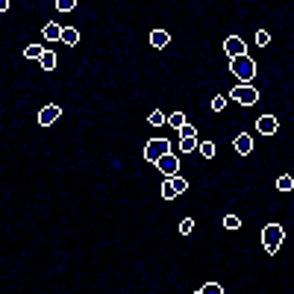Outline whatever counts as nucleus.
<instances>
[{"label":"nucleus","instance_id":"obj_28","mask_svg":"<svg viewBox=\"0 0 294 294\" xmlns=\"http://www.w3.org/2000/svg\"><path fill=\"white\" fill-rule=\"evenodd\" d=\"M9 9V0H0V12H6Z\"/></svg>","mask_w":294,"mask_h":294},{"label":"nucleus","instance_id":"obj_12","mask_svg":"<svg viewBox=\"0 0 294 294\" xmlns=\"http://www.w3.org/2000/svg\"><path fill=\"white\" fill-rule=\"evenodd\" d=\"M59 42H65L68 47H74V44L80 42V32L74 29V27H62V35H59Z\"/></svg>","mask_w":294,"mask_h":294},{"label":"nucleus","instance_id":"obj_26","mask_svg":"<svg viewBox=\"0 0 294 294\" xmlns=\"http://www.w3.org/2000/svg\"><path fill=\"white\" fill-rule=\"evenodd\" d=\"M271 42V32H265V29H256V44H268Z\"/></svg>","mask_w":294,"mask_h":294},{"label":"nucleus","instance_id":"obj_27","mask_svg":"<svg viewBox=\"0 0 294 294\" xmlns=\"http://www.w3.org/2000/svg\"><path fill=\"white\" fill-rule=\"evenodd\" d=\"M191 230H194V220H191V218H186V220L179 224V233H186V235H189Z\"/></svg>","mask_w":294,"mask_h":294},{"label":"nucleus","instance_id":"obj_16","mask_svg":"<svg viewBox=\"0 0 294 294\" xmlns=\"http://www.w3.org/2000/svg\"><path fill=\"white\" fill-rule=\"evenodd\" d=\"M197 294H224V285L220 282H206V285H200Z\"/></svg>","mask_w":294,"mask_h":294},{"label":"nucleus","instance_id":"obj_13","mask_svg":"<svg viewBox=\"0 0 294 294\" xmlns=\"http://www.w3.org/2000/svg\"><path fill=\"white\" fill-rule=\"evenodd\" d=\"M39 62H42L44 71H53V68H56V53H53V50H44V53L39 56Z\"/></svg>","mask_w":294,"mask_h":294},{"label":"nucleus","instance_id":"obj_8","mask_svg":"<svg viewBox=\"0 0 294 294\" xmlns=\"http://www.w3.org/2000/svg\"><path fill=\"white\" fill-rule=\"evenodd\" d=\"M59 115H62V109H59L56 103H50V106H44L42 112H39V124H42V127H50V124H56Z\"/></svg>","mask_w":294,"mask_h":294},{"label":"nucleus","instance_id":"obj_7","mask_svg":"<svg viewBox=\"0 0 294 294\" xmlns=\"http://www.w3.org/2000/svg\"><path fill=\"white\" fill-rule=\"evenodd\" d=\"M256 130H259L262 135H274V132L279 130L277 115H262V118H256Z\"/></svg>","mask_w":294,"mask_h":294},{"label":"nucleus","instance_id":"obj_9","mask_svg":"<svg viewBox=\"0 0 294 294\" xmlns=\"http://www.w3.org/2000/svg\"><path fill=\"white\" fill-rule=\"evenodd\" d=\"M224 50H227V56L233 59V56H241V53H247V47H244V42L238 39V35H230V39L224 42Z\"/></svg>","mask_w":294,"mask_h":294},{"label":"nucleus","instance_id":"obj_11","mask_svg":"<svg viewBox=\"0 0 294 294\" xmlns=\"http://www.w3.org/2000/svg\"><path fill=\"white\" fill-rule=\"evenodd\" d=\"M150 44H153V47H168V44H171V35H168L165 29H153V32H150Z\"/></svg>","mask_w":294,"mask_h":294},{"label":"nucleus","instance_id":"obj_19","mask_svg":"<svg viewBox=\"0 0 294 294\" xmlns=\"http://www.w3.org/2000/svg\"><path fill=\"white\" fill-rule=\"evenodd\" d=\"M165 121H168V124H171V127H174V130H179V127H182V124H186V115H182V112H174V115H168V118H165Z\"/></svg>","mask_w":294,"mask_h":294},{"label":"nucleus","instance_id":"obj_14","mask_svg":"<svg viewBox=\"0 0 294 294\" xmlns=\"http://www.w3.org/2000/svg\"><path fill=\"white\" fill-rule=\"evenodd\" d=\"M42 32H44V39H47V42H59V35H62V27H59V24H47Z\"/></svg>","mask_w":294,"mask_h":294},{"label":"nucleus","instance_id":"obj_4","mask_svg":"<svg viewBox=\"0 0 294 294\" xmlns=\"http://www.w3.org/2000/svg\"><path fill=\"white\" fill-rule=\"evenodd\" d=\"M230 97H233L235 103H241V106H253L256 100H259V91H256L250 83H241V86H235V88L230 91Z\"/></svg>","mask_w":294,"mask_h":294},{"label":"nucleus","instance_id":"obj_5","mask_svg":"<svg viewBox=\"0 0 294 294\" xmlns=\"http://www.w3.org/2000/svg\"><path fill=\"white\" fill-rule=\"evenodd\" d=\"M168 150H171V144H168L165 138H150V141L144 144V159H147V162H156V159H159L162 153H168Z\"/></svg>","mask_w":294,"mask_h":294},{"label":"nucleus","instance_id":"obj_21","mask_svg":"<svg viewBox=\"0 0 294 294\" xmlns=\"http://www.w3.org/2000/svg\"><path fill=\"white\" fill-rule=\"evenodd\" d=\"M224 227H227V230H238V227H241V218H238V215H227V218H224Z\"/></svg>","mask_w":294,"mask_h":294},{"label":"nucleus","instance_id":"obj_3","mask_svg":"<svg viewBox=\"0 0 294 294\" xmlns=\"http://www.w3.org/2000/svg\"><path fill=\"white\" fill-rule=\"evenodd\" d=\"M186 189H189V179H186V176H179V174L165 176V182H162V197H165V200H174V197H179Z\"/></svg>","mask_w":294,"mask_h":294},{"label":"nucleus","instance_id":"obj_1","mask_svg":"<svg viewBox=\"0 0 294 294\" xmlns=\"http://www.w3.org/2000/svg\"><path fill=\"white\" fill-rule=\"evenodd\" d=\"M230 71L235 74L241 83H250V80L256 77V62H253L247 53H241V56H233V59H230Z\"/></svg>","mask_w":294,"mask_h":294},{"label":"nucleus","instance_id":"obj_20","mask_svg":"<svg viewBox=\"0 0 294 294\" xmlns=\"http://www.w3.org/2000/svg\"><path fill=\"white\" fill-rule=\"evenodd\" d=\"M176 132H179V138H197V130H194L191 124H182Z\"/></svg>","mask_w":294,"mask_h":294},{"label":"nucleus","instance_id":"obj_10","mask_svg":"<svg viewBox=\"0 0 294 294\" xmlns=\"http://www.w3.org/2000/svg\"><path fill=\"white\" fill-rule=\"evenodd\" d=\"M233 144H235V150H238L241 156H250V153H253V138H250L247 132H238Z\"/></svg>","mask_w":294,"mask_h":294},{"label":"nucleus","instance_id":"obj_6","mask_svg":"<svg viewBox=\"0 0 294 294\" xmlns=\"http://www.w3.org/2000/svg\"><path fill=\"white\" fill-rule=\"evenodd\" d=\"M153 165H156V168H159L165 176H174V174H179V159H176L171 150H168V153H162V156H159Z\"/></svg>","mask_w":294,"mask_h":294},{"label":"nucleus","instance_id":"obj_2","mask_svg":"<svg viewBox=\"0 0 294 294\" xmlns=\"http://www.w3.org/2000/svg\"><path fill=\"white\" fill-rule=\"evenodd\" d=\"M282 238H285V233H282V224H268V227L262 230V244H265V250H268L271 256L279 250Z\"/></svg>","mask_w":294,"mask_h":294},{"label":"nucleus","instance_id":"obj_15","mask_svg":"<svg viewBox=\"0 0 294 294\" xmlns=\"http://www.w3.org/2000/svg\"><path fill=\"white\" fill-rule=\"evenodd\" d=\"M277 189H279V191H291V189H294V176H291V174H282V176L277 179Z\"/></svg>","mask_w":294,"mask_h":294},{"label":"nucleus","instance_id":"obj_25","mask_svg":"<svg viewBox=\"0 0 294 294\" xmlns=\"http://www.w3.org/2000/svg\"><path fill=\"white\" fill-rule=\"evenodd\" d=\"M74 6H77V0H56V9L59 12H71Z\"/></svg>","mask_w":294,"mask_h":294},{"label":"nucleus","instance_id":"obj_24","mask_svg":"<svg viewBox=\"0 0 294 294\" xmlns=\"http://www.w3.org/2000/svg\"><path fill=\"white\" fill-rule=\"evenodd\" d=\"M197 147H200V153H203L206 159H212V156H215V144H212V141H203V144H197Z\"/></svg>","mask_w":294,"mask_h":294},{"label":"nucleus","instance_id":"obj_22","mask_svg":"<svg viewBox=\"0 0 294 294\" xmlns=\"http://www.w3.org/2000/svg\"><path fill=\"white\" fill-rule=\"evenodd\" d=\"M212 109H215V112H224V109H227V97H224V94L212 97Z\"/></svg>","mask_w":294,"mask_h":294},{"label":"nucleus","instance_id":"obj_17","mask_svg":"<svg viewBox=\"0 0 294 294\" xmlns=\"http://www.w3.org/2000/svg\"><path fill=\"white\" fill-rule=\"evenodd\" d=\"M42 53H44L42 44H27V47H24V56H27V59H39Z\"/></svg>","mask_w":294,"mask_h":294},{"label":"nucleus","instance_id":"obj_18","mask_svg":"<svg viewBox=\"0 0 294 294\" xmlns=\"http://www.w3.org/2000/svg\"><path fill=\"white\" fill-rule=\"evenodd\" d=\"M179 150H182V153L197 150V138H179Z\"/></svg>","mask_w":294,"mask_h":294},{"label":"nucleus","instance_id":"obj_23","mask_svg":"<svg viewBox=\"0 0 294 294\" xmlns=\"http://www.w3.org/2000/svg\"><path fill=\"white\" fill-rule=\"evenodd\" d=\"M147 121H150V127H162V124H165V115L159 112V109H153V112H150V118H147Z\"/></svg>","mask_w":294,"mask_h":294}]
</instances>
